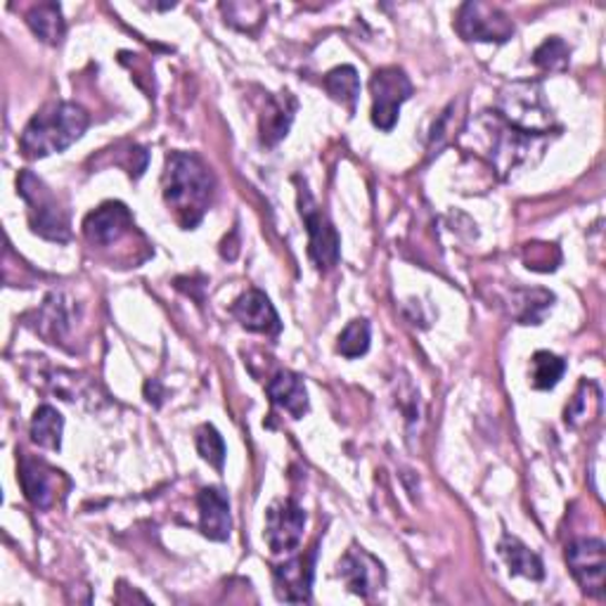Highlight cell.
I'll return each mask as SVG.
<instances>
[{"mask_svg":"<svg viewBox=\"0 0 606 606\" xmlns=\"http://www.w3.org/2000/svg\"><path fill=\"white\" fill-rule=\"evenodd\" d=\"M213 197V178L209 168L188 152H174L166 159L164 199L176 211L178 223L192 230L205 218Z\"/></svg>","mask_w":606,"mask_h":606,"instance_id":"6da1fadb","label":"cell"},{"mask_svg":"<svg viewBox=\"0 0 606 606\" xmlns=\"http://www.w3.org/2000/svg\"><path fill=\"white\" fill-rule=\"evenodd\" d=\"M88 128V114L74 103H53L27 124L20 147L24 157L43 159L72 147Z\"/></svg>","mask_w":606,"mask_h":606,"instance_id":"7a4b0ae2","label":"cell"},{"mask_svg":"<svg viewBox=\"0 0 606 606\" xmlns=\"http://www.w3.org/2000/svg\"><path fill=\"white\" fill-rule=\"evenodd\" d=\"M17 188H20V195L31 207L33 232H39L41 238L53 242L70 240V221H66V213L60 209L58 199L45 188L43 180L24 171L20 180H17Z\"/></svg>","mask_w":606,"mask_h":606,"instance_id":"3957f363","label":"cell"},{"mask_svg":"<svg viewBox=\"0 0 606 606\" xmlns=\"http://www.w3.org/2000/svg\"><path fill=\"white\" fill-rule=\"evenodd\" d=\"M373 91V122L382 130H391L398 122L400 105L412 95V83L398 66H386L375 72L369 81Z\"/></svg>","mask_w":606,"mask_h":606,"instance_id":"277c9868","label":"cell"},{"mask_svg":"<svg viewBox=\"0 0 606 606\" xmlns=\"http://www.w3.org/2000/svg\"><path fill=\"white\" fill-rule=\"evenodd\" d=\"M299 207L303 223H306L309 230V254L313 263L320 271H332V268L339 263V234H336L330 218L317 209L313 197L306 190H301L299 195Z\"/></svg>","mask_w":606,"mask_h":606,"instance_id":"5b68a950","label":"cell"},{"mask_svg":"<svg viewBox=\"0 0 606 606\" xmlns=\"http://www.w3.org/2000/svg\"><path fill=\"white\" fill-rule=\"evenodd\" d=\"M464 41L504 43L514 36V24L500 8L488 3H464L454 22Z\"/></svg>","mask_w":606,"mask_h":606,"instance_id":"8992f818","label":"cell"},{"mask_svg":"<svg viewBox=\"0 0 606 606\" xmlns=\"http://www.w3.org/2000/svg\"><path fill=\"white\" fill-rule=\"evenodd\" d=\"M541 88L533 86V83H516L510 91L502 93V116L512 126L524 128V130H547L552 124L550 109L543 105Z\"/></svg>","mask_w":606,"mask_h":606,"instance_id":"52a82bcc","label":"cell"},{"mask_svg":"<svg viewBox=\"0 0 606 606\" xmlns=\"http://www.w3.org/2000/svg\"><path fill=\"white\" fill-rule=\"evenodd\" d=\"M303 529H306V512L294 500L271 504L265 514V543L273 554L296 550L301 545Z\"/></svg>","mask_w":606,"mask_h":606,"instance_id":"ba28073f","label":"cell"},{"mask_svg":"<svg viewBox=\"0 0 606 606\" xmlns=\"http://www.w3.org/2000/svg\"><path fill=\"white\" fill-rule=\"evenodd\" d=\"M566 562L571 574L591 597L604 595V543L597 537H581L566 547Z\"/></svg>","mask_w":606,"mask_h":606,"instance_id":"9c48e42d","label":"cell"},{"mask_svg":"<svg viewBox=\"0 0 606 606\" xmlns=\"http://www.w3.org/2000/svg\"><path fill=\"white\" fill-rule=\"evenodd\" d=\"M339 576L348 585L351 593H356L361 597H373L379 587L384 585V568L382 564L367 554L365 550L351 547L344 560L339 562Z\"/></svg>","mask_w":606,"mask_h":606,"instance_id":"30bf717a","label":"cell"},{"mask_svg":"<svg viewBox=\"0 0 606 606\" xmlns=\"http://www.w3.org/2000/svg\"><path fill=\"white\" fill-rule=\"evenodd\" d=\"M133 228L130 211L119 205V201H109L103 205L97 211H93L86 221H83V232L91 244L97 247H109L116 240H122L124 234Z\"/></svg>","mask_w":606,"mask_h":606,"instance_id":"8fae6325","label":"cell"},{"mask_svg":"<svg viewBox=\"0 0 606 606\" xmlns=\"http://www.w3.org/2000/svg\"><path fill=\"white\" fill-rule=\"evenodd\" d=\"M313 566H315V550L275 566V587H278L280 599L294 602V604L309 602L311 585H313Z\"/></svg>","mask_w":606,"mask_h":606,"instance_id":"7c38bea8","label":"cell"},{"mask_svg":"<svg viewBox=\"0 0 606 606\" xmlns=\"http://www.w3.org/2000/svg\"><path fill=\"white\" fill-rule=\"evenodd\" d=\"M232 315L240 320L242 327L261 334H280L282 323L273 309L271 299L259 290L244 292L238 301L232 303Z\"/></svg>","mask_w":606,"mask_h":606,"instance_id":"4fadbf2b","label":"cell"},{"mask_svg":"<svg viewBox=\"0 0 606 606\" xmlns=\"http://www.w3.org/2000/svg\"><path fill=\"white\" fill-rule=\"evenodd\" d=\"M197 504H199L201 533H205L209 541H218V543L228 541L230 529H232L228 495L223 491H218V488H205L197 498Z\"/></svg>","mask_w":606,"mask_h":606,"instance_id":"5bb4252c","label":"cell"},{"mask_svg":"<svg viewBox=\"0 0 606 606\" xmlns=\"http://www.w3.org/2000/svg\"><path fill=\"white\" fill-rule=\"evenodd\" d=\"M268 396L273 398L275 406L288 410L294 419H301L309 410V394L303 379L294 373H278L271 382H268Z\"/></svg>","mask_w":606,"mask_h":606,"instance_id":"9a60e30c","label":"cell"},{"mask_svg":"<svg viewBox=\"0 0 606 606\" xmlns=\"http://www.w3.org/2000/svg\"><path fill=\"white\" fill-rule=\"evenodd\" d=\"M294 109H296V103L290 93L268 100V107L261 119V140L265 145H275L288 136L294 119Z\"/></svg>","mask_w":606,"mask_h":606,"instance_id":"2e32d148","label":"cell"},{"mask_svg":"<svg viewBox=\"0 0 606 606\" xmlns=\"http://www.w3.org/2000/svg\"><path fill=\"white\" fill-rule=\"evenodd\" d=\"M53 469H48L43 462L31 458H22L20 464V481L27 498L36 504V508H50L53 502Z\"/></svg>","mask_w":606,"mask_h":606,"instance_id":"e0dca14e","label":"cell"},{"mask_svg":"<svg viewBox=\"0 0 606 606\" xmlns=\"http://www.w3.org/2000/svg\"><path fill=\"white\" fill-rule=\"evenodd\" d=\"M498 550L502 554V560L508 562V566H510V571L514 576H526L531 581H543L545 568H543L541 557H537L535 552H531L524 543H519L516 537L504 535Z\"/></svg>","mask_w":606,"mask_h":606,"instance_id":"ac0fdd59","label":"cell"},{"mask_svg":"<svg viewBox=\"0 0 606 606\" xmlns=\"http://www.w3.org/2000/svg\"><path fill=\"white\" fill-rule=\"evenodd\" d=\"M27 22L31 27V31L36 33V36L50 45H58L64 39V17H62V8L58 3H43L36 6L29 14Z\"/></svg>","mask_w":606,"mask_h":606,"instance_id":"d6986e66","label":"cell"},{"mask_svg":"<svg viewBox=\"0 0 606 606\" xmlns=\"http://www.w3.org/2000/svg\"><path fill=\"white\" fill-rule=\"evenodd\" d=\"M62 427H64L62 415L53 406H41L31 419V441L48 450H60Z\"/></svg>","mask_w":606,"mask_h":606,"instance_id":"ffe728a7","label":"cell"},{"mask_svg":"<svg viewBox=\"0 0 606 606\" xmlns=\"http://www.w3.org/2000/svg\"><path fill=\"white\" fill-rule=\"evenodd\" d=\"M325 88L336 100V103L356 107V100L361 95V79L353 66H336L325 76Z\"/></svg>","mask_w":606,"mask_h":606,"instance_id":"44dd1931","label":"cell"},{"mask_svg":"<svg viewBox=\"0 0 606 606\" xmlns=\"http://www.w3.org/2000/svg\"><path fill=\"white\" fill-rule=\"evenodd\" d=\"M533 373H531V384L533 389H541V391H547V389H554V386L560 384V379L564 377L566 373V363L554 356V353L550 351H537L533 361Z\"/></svg>","mask_w":606,"mask_h":606,"instance_id":"7402d4cb","label":"cell"},{"mask_svg":"<svg viewBox=\"0 0 606 606\" xmlns=\"http://www.w3.org/2000/svg\"><path fill=\"white\" fill-rule=\"evenodd\" d=\"M339 353L344 358H361L369 348V323L367 320H353L339 336Z\"/></svg>","mask_w":606,"mask_h":606,"instance_id":"603a6c76","label":"cell"},{"mask_svg":"<svg viewBox=\"0 0 606 606\" xmlns=\"http://www.w3.org/2000/svg\"><path fill=\"white\" fill-rule=\"evenodd\" d=\"M197 450L209 464H213L216 469H223L226 443H223V436L218 433L211 425H205L197 431Z\"/></svg>","mask_w":606,"mask_h":606,"instance_id":"cb8c5ba5","label":"cell"},{"mask_svg":"<svg viewBox=\"0 0 606 606\" xmlns=\"http://www.w3.org/2000/svg\"><path fill=\"white\" fill-rule=\"evenodd\" d=\"M568 55H571V50L562 39H547L541 48L535 50L533 62L541 66V70L560 72L568 64Z\"/></svg>","mask_w":606,"mask_h":606,"instance_id":"d4e9b609","label":"cell"}]
</instances>
